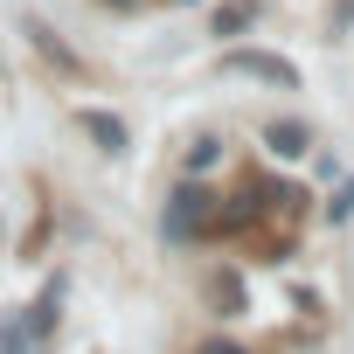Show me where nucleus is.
Listing matches in <instances>:
<instances>
[{"mask_svg":"<svg viewBox=\"0 0 354 354\" xmlns=\"http://www.w3.org/2000/svg\"><path fill=\"white\" fill-rule=\"evenodd\" d=\"M209 299H216L223 313H243V285H236V271H216V278H209Z\"/></svg>","mask_w":354,"mask_h":354,"instance_id":"6","label":"nucleus"},{"mask_svg":"<svg viewBox=\"0 0 354 354\" xmlns=\"http://www.w3.org/2000/svg\"><path fill=\"white\" fill-rule=\"evenodd\" d=\"M56 319H63V278H49V285H42V299H35V319H28V340L42 347V340L56 333Z\"/></svg>","mask_w":354,"mask_h":354,"instance_id":"4","label":"nucleus"},{"mask_svg":"<svg viewBox=\"0 0 354 354\" xmlns=\"http://www.w3.org/2000/svg\"><path fill=\"white\" fill-rule=\"evenodd\" d=\"M77 125H84V132L97 139V153H125V125H118L111 111H97V104H84V111H77Z\"/></svg>","mask_w":354,"mask_h":354,"instance_id":"3","label":"nucleus"},{"mask_svg":"<svg viewBox=\"0 0 354 354\" xmlns=\"http://www.w3.org/2000/svg\"><path fill=\"white\" fill-rule=\"evenodd\" d=\"M202 354H243V347H230V340H202Z\"/></svg>","mask_w":354,"mask_h":354,"instance_id":"11","label":"nucleus"},{"mask_svg":"<svg viewBox=\"0 0 354 354\" xmlns=\"http://www.w3.org/2000/svg\"><path fill=\"white\" fill-rule=\"evenodd\" d=\"M333 28H354V0H333Z\"/></svg>","mask_w":354,"mask_h":354,"instance_id":"10","label":"nucleus"},{"mask_svg":"<svg viewBox=\"0 0 354 354\" xmlns=\"http://www.w3.org/2000/svg\"><path fill=\"white\" fill-rule=\"evenodd\" d=\"M250 0H230V8H216V35H236V28H250Z\"/></svg>","mask_w":354,"mask_h":354,"instance_id":"7","label":"nucleus"},{"mask_svg":"<svg viewBox=\"0 0 354 354\" xmlns=\"http://www.w3.org/2000/svg\"><path fill=\"white\" fill-rule=\"evenodd\" d=\"M209 223H216V195L188 174V181L167 195V236H174V243H188V236H202Z\"/></svg>","mask_w":354,"mask_h":354,"instance_id":"1","label":"nucleus"},{"mask_svg":"<svg viewBox=\"0 0 354 354\" xmlns=\"http://www.w3.org/2000/svg\"><path fill=\"white\" fill-rule=\"evenodd\" d=\"M223 70H230V77H257V84H271V91H299V70H292L285 56H271V49H230Z\"/></svg>","mask_w":354,"mask_h":354,"instance_id":"2","label":"nucleus"},{"mask_svg":"<svg viewBox=\"0 0 354 354\" xmlns=\"http://www.w3.org/2000/svg\"><path fill=\"white\" fill-rule=\"evenodd\" d=\"M264 146H271V153H278V160H299V153H306V146H313V132H306V125H299V118H278V125H271V132H264Z\"/></svg>","mask_w":354,"mask_h":354,"instance_id":"5","label":"nucleus"},{"mask_svg":"<svg viewBox=\"0 0 354 354\" xmlns=\"http://www.w3.org/2000/svg\"><path fill=\"white\" fill-rule=\"evenodd\" d=\"M326 216H333V223H347V216H354V181H340V188H333V202H326Z\"/></svg>","mask_w":354,"mask_h":354,"instance_id":"9","label":"nucleus"},{"mask_svg":"<svg viewBox=\"0 0 354 354\" xmlns=\"http://www.w3.org/2000/svg\"><path fill=\"white\" fill-rule=\"evenodd\" d=\"M216 160H223V139H195L188 146V174H209Z\"/></svg>","mask_w":354,"mask_h":354,"instance_id":"8","label":"nucleus"}]
</instances>
